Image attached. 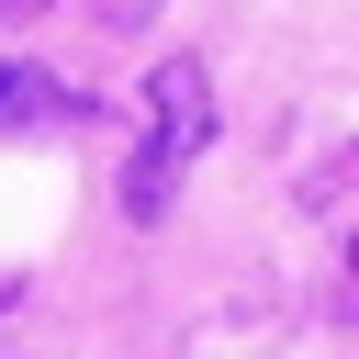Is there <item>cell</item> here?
<instances>
[{
    "label": "cell",
    "instance_id": "obj_1",
    "mask_svg": "<svg viewBox=\"0 0 359 359\" xmlns=\"http://www.w3.org/2000/svg\"><path fill=\"white\" fill-rule=\"evenodd\" d=\"M202 135H213V90H202V67H191V56H168V67L146 79V146H135V168H123V202H135V213H157V202H168V180L202 157Z\"/></svg>",
    "mask_w": 359,
    "mask_h": 359
},
{
    "label": "cell",
    "instance_id": "obj_2",
    "mask_svg": "<svg viewBox=\"0 0 359 359\" xmlns=\"http://www.w3.org/2000/svg\"><path fill=\"white\" fill-rule=\"evenodd\" d=\"M34 90H45L34 67H0V123H11V112H34Z\"/></svg>",
    "mask_w": 359,
    "mask_h": 359
},
{
    "label": "cell",
    "instance_id": "obj_3",
    "mask_svg": "<svg viewBox=\"0 0 359 359\" xmlns=\"http://www.w3.org/2000/svg\"><path fill=\"white\" fill-rule=\"evenodd\" d=\"M0 11H11V0H0Z\"/></svg>",
    "mask_w": 359,
    "mask_h": 359
}]
</instances>
